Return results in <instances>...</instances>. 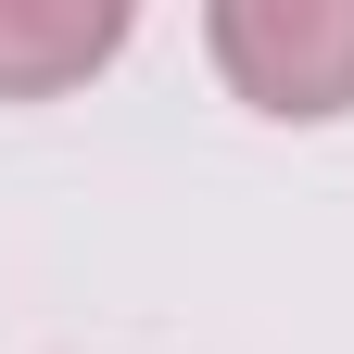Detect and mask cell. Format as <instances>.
Masks as SVG:
<instances>
[{
    "mask_svg": "<svg viewBox=\"0 0 354 354\" xmlns=\"http://www.w3.org/2000/svg\"><path fill=\"white\" fill-rule=\"evenodd\" d=\"M203 51L228 76V102L266 127L354 114V0H203Z\"/></svg>",
    "mask_w": 354,
    "mask_h": 354,
    "instance_id": "obj_1",
    "label": "cell"
},
{
    "mask_svg": "<svg viewBox=\"0 0 354 354\" xmlns=\"http://www.w3.org/2000/svg\"><path fill=\"white\" fill-rule=\"evenodd\" d=\"M127 0H0V102H64L127 51Z\"/></svg>",
    "mask_w": 354,
    "mask_h": 354,
    "instance_id": "obj_2",
    "label": "cell"
}]
</instances>
